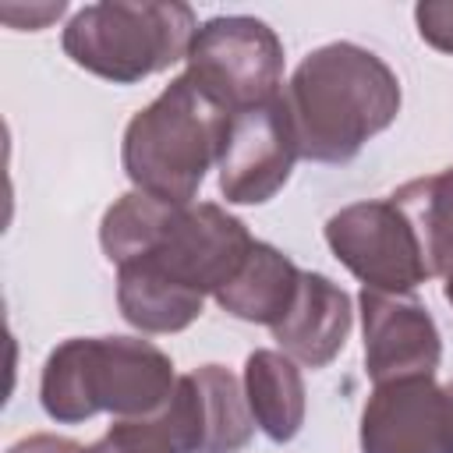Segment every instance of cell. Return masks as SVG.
<instances>
[{
    "instance_id": "obj_1",
    "label": "cell",
    "mask_w": 453,
    "mask_h": 453,
    "mask_svg": "<svg viewBox=\"0 0 453 453\" xmlns=\"http://www.w3.org/2000/svg\"><path fill=\"white\" fill-rule=\"evenodd\" d=\"M99 244L117 269H145L205 301L234 280L255 237L216 202L173 205L127 191L103 212Z\"/></svg>"
},
{
    "instance_id": "obj_2",
    "label": "cell",
    "mask_w": 453,
    "mask_h": 453,
    "mask_svg": "<svg viewBox=\"0 0 453 453\" xmlns=\"http://www.w3.org/2000/svg\"><path fill=\"white\" fill-rule=\"evenodd\" d=\"M301 159L350 163L400 113V78L357 42L311 50L283 88Z\"/></svg>"
},
{
    "instance_id": "obj_3",
    "label": "cell",
    "mask_w": 453,
    "mask_h": 453,
    "mask_svg": "<svg viewBox=\"0 0 453 453\" xmlns=\"http://www.w3.org/2000/svg\"><path fill=\"white\" fill-rule=\"evenodd\" d=\"M177 386L173 361L142 336H71L42 365L39 403L60 425L96 414L156 418Z\"/></svg>"
},
{
    "instance_id": "obj_4",
    "label": "cell",
    "mask_w": 453,
    "mask_h": 453,
    "mask_svg": "<svg viewBox=\"0 0 453 453\" xmlns=\"http://www.w3.org/2000/svg\"><path fill=\"white\" fill-rule=\"evenodd\" d=\"M230 117L209 88L180 71L124 127L120 163L134 191L173 205L195 202L205 173L219 163Z\"/></svg>"
},
{
    "instance_id": "obj_5",
    "label": "cell",
    "mask_w": 453,
    "mask_h": 453,
    "mask_svg": "<svg viewBox=\"0 0 453 453\" xmlns=\"http://www.w3.org/2000/svg\"><path fill=\"white\" fill-rule=\"evenodd\" d=\"M198 18L177 0H103L64 25V53L88 74L134 85L188 60Z\"/></svg>"
},
{
    "instance_id": "obj_6",
    "label": "cell",
    "mask_w": 453,
    "mask_h": 453,
    "mask_svg": "<svg viewBox=\"0 0 453 453\" xmlns=\"http://www.w3.org/2000/svg\"><path fill=\"white\" fill-rule=\"evenodd\" d=\"M184 71L237 113L280 96L283 42L258 18L219 14L198 25Z\"/></svg>"
},
{
    "instance_id": "obj_7",
    "label": "cell",
    "mask_w": 453,
    "mask_h": 453,
    "mask_svg": "<svg viewBox=\"0 0 453 453\" xmlns=\"http://www.w3.org/2000/svg\"><path fill=\"white\" fill-rule=\"evenodd\" d=\"M329 251L379 294H411L432 280L421 237L393 198H365L326 219Z\"/></svg>"
},
{
    "instance_id": "obj_8",
    "label": "cell",
    "mask_w": 453,
    "mask_h": 453,
    "mask_svg": "<svg viewBox=\"0 0 453 453\" xmlns=\"http://www.w3.org/2000/svg\"><path fill=\"white\" fill-rule=\"evenodd\" d=\"M301 159L297 138L283 106V92L269 103L237 110L219 152V195L234 205H262L290 180Z\"/></svg>"
},
{
    "instance_id": "obj_9",
    "label": "cell",
    "mask_w": 453,
    "mask_h": 453,
    "mask_svg": "<svg viewBox=\"0 0 453 453\" xmlns=\"http://www.w3.org/2000/svg\"><path fill=\"white\" fill-rule=\"evenodd\" d=\"M156 418L170 432L177 453H241L255 428L244 386L223 365H202L177 375V386Z\"/></svg>"
},
{
    "instance_id": "obj_10",
    "label": "cell",
    "mask_w": 453,
    "mask_h": 453,
    "mask_svg": "<svg viewBox=\"0 0 453 453\" xmlns=\"http://www.w3.org/2000/svg\"><path fill=\"white\" fill-rule=\"evenodd\" d=\"M361 453H453V382H382L361 411Z\"/></svg>"
},
{
    "instance_id": "obj_11",
    "label": "cell",
    "mask_w": 453,
    "mask_h": 453,
    "mask_svg": "<svg viewBox=\"0 0 453 453\" xmlns=\"http://www.w3.org/2000/svg\"><path fill=\"white\" fill-rule=\"evenodd\" d=\"M365 329V372L372 386L435 375L442 361V336L428 308L411 294H357Z\"/></svg>"
},
{
    "instance_id": "obj_12",
    "label": "cell",
    "mask_w": 453,
    "mask_h": 453,
    "mask_svg": "<svg viewBox=\"0 0 453 453\" xmlns=\"http://www.w3.org/2000/svg\"><path fill=\"white\" fill-rule=\"evenodd\" d=\"M354 322L350 297L322 273H301L290 311L273 326V340L287 357L308 368H326L347 343Z\"/></svg>"
},
{
    "instance_id": "obj_13",
    "label": "cell",
    "mask_w": 453,
    "mask_h": 453,
    "mask_svg": "<svg viewBox=\"0 0 453 453\" xmlns=\"http://www.w3.org/2000/svg\"><path fill=\"white\" fill-rule=\"evenodd\" d=\"M301 287V269L273 244L255 241L234 280L216 294V304L230 311L241 322H258V326H276Z\"/></svg>"
},
{
    "instance_id": "obj_14",
    "label": "cell",
    "mask_w": 453,
    "mask_h": 453,
    "mask_svg": "<svg viewBox=\"0 0 453 453\" xmlns=\"http://www.w3.org/2000/svg\"><path fill=\"white\" fill-rule=\"evenodd\" d=\"M244 396L255 425L273 442H290L304 425V379L283 350H251L244 361Z\"/></svg>"
},
{
    "instance_id": "obj_15",
    "label": "cell",
    "mask_w": 453,
    "mask_h": 453,
    "mask_svg": "<svg viewBox=\"0 0 453 453\" xmlns=\"http://www.w3.org/2000/svg\"><path fill=\"white\" fill-rule=\"evenodd\" d=\"M393 202L411 216L432 276L453 273V166L407 180L393 191Z\"/></svg>"
},
{
    "instance_id": "obj_16",
    "label": "cell",
    "mask_w": 453,
    "mask_h": 453,
    "mask_svg": "<svg viewBox=\"0 0 453 453\" xmlns=\"http://www.w3.org/2000/svg\"><path fill=\"white\" fill-rule=\"evenodd\" d=\"M92 453H177V446L159 418H134L110 425V432L92 446Z\"/></svg>"
},
{
    "instance_id": "obj_17",
    "label": "cell",
    "mask_w": 453,
    "mask_h": 453,
    "mask_svg": "<svg viewBox=\"0 0 453 453\" xmlns=\"http://www.w3.org/2000/svg\"><path fill=\"white\" fill-rule=\"evenodd\" d=\"M414 21H418V35L432 50L453 53V0H421L414 7Z\"/></svg>"
},
{
    "instance_id": "obj_18",
    "label": "cell",
    "mask_w": 453,
    "mask_h": 453,
    "mask_svg": "<svg viewBox=\"0 0 453 453\" xmlns=\"http://www.w3.org/2000/svg\"><path fill=\"white\" fill-rule=\"evenodd\" d=\"M7 453H92V446H81L74 439H64V435H50V432H35V435H25L18 439Z\"/></svg>"
},
{
    "instance_id": "obj_19",
    "label": "cell",
    "mask_w": 453,
    "mask_h": 453,
    "mask_svg": "<svg viewBox=\"0 0 453 453\" xmlns=\"http://www.w3.org/2000/svg\"><path fill=\"white\" fill-rule=\"evenodd\" d=\"M442 297L453 304V273H446V276H442Z\"/></svg>"
}]
</instances>
